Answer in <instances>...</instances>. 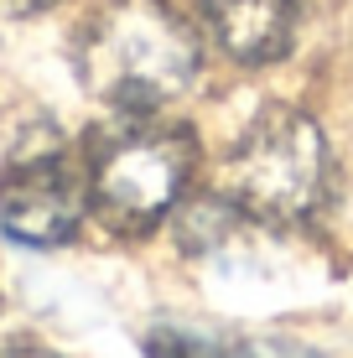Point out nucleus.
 Wrapping results in <instances>:
<instances>
[{"label": "nucleus", "mask_w": 353, "mask_h": 358, "mask_svg": "<svg viewBox=\"0 0 353 358\" xmlns=\"http://www.w3.org/2000/svg\"><path fill=\"white\" fill-rule=\"evenodd\" d=\"M203 68L198 27L172 0H109L78 36V78L99 104L156 115Z\"/></svg>", "instance_id": "obj_1"}, {"label": "nucleus", "mask_w": 353, "mask_h": 358, "mask_svg": "<svg viewBox=\"0 0 353 358\" xmlns=\"http://www.w3.org/2000/svg\"><path fill=\"white\" fill-rule=\"evenodd\" d=\"M198 141L156 115H130L89 145V208L115 234H151L182 203Z\"/></svg>", "instance_id": "obj_2"}, {"label": "nucleus", "mask_w": 353, "mask_h": 358, "mask_svg": "<svg viewBox=\"0 0 353 358\" xmlns=\"http://www.w3.org/2000/svg\"><path fill=\"white\" fill-rule=\"evenodd\" d=\"M327 135L301 109H265L250 120V130L234 141L224 162V197L234 213H250L260 224H301L327 197Z\"/></svg>", "instance_id": "obj_3"}, {"label": "nucleus", "mask_w": 353, "mask_h": 358, "mask_svg": "<svg viewBox=\"0 0 353 358\" xmlns=\"http://www.w3.org/2000/svg\"><path fill=\"white\" fill-rule=\"evenodd\" d=\"M89 213V171L57 130H31L0 166V229L27 250H57Z\"/></svg>", "instance_id": "obj_4"}, {"label": "nucleus", "mask_w": 353, "mask_h": 358, "mask_svg": "<svg viewBox=\"0 0 353 358\" xmlns=\"http://www.w3.org/2000/svg\"><path fill=\"white\" fill-rule=\"evenodd\" d=\"M203 16H208L213 42L245 68L286 57L296 36V0H208Z\"/></svg>", "instance_id": "obj_5"}, {"label": "nucleus", "mask_w": 353, "mask_h": 358, "mask_svg": "<svg viewBox=\"0 0 353 358\" xmlns=\"http://www.w3.org/2000/svg\"><path fill=\"white\" fill-rule=\"evenodd\" d=\"M145 358H234V348L203 338V332H187V327H151L145 332Z\"/></svg>", "instance_id": "obj_6"}, {"label": "nucleus", "mask_w": 353, "mask_h": 358, "mask_svg": "<svg viewBox=\"0 0 353 358\" xmlns=\"http://www.w3.org/2000/svg\"><path fill=\"white\" fill-rule=\"evenodd\" d=\"M234 358H322V353L301 348V343H281V338H245Z\"/></svg>", "instance_id": "obj_7"}, {"label": "nucleus", "mask_w": 353, "mask_h": 358, "mask_svg": "<svg viewBox=\"0 0 353 358\" xmlns=\"http://www.w3.org/2000/svg\"><path fill=\"white\" fill-rule=\"evenodd\" d=\"M57 0H0V16L6 21H27V16H42V10H52Z\"/></svg>", "instance_id": "obj_8"}, {"label": "nucleus", "mask_w": 353, "mask_h": 358, "mask_svg": "<svg viewBox=\"0 0 353 358\" xmlns=\"http://www.w3.org/2000/svg\"><path fill=\"white\" fill-rule=\"evenodd\" d=\"M0 358H63V353L42 348V343H0Z\"/></svg>", "instance_id": "obj_9"}]
</instances>
